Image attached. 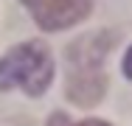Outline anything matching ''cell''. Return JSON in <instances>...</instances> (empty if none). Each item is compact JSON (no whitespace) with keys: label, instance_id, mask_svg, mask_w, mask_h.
I'll list each match as a JSON object with an SVG mask.
<instances>
[{"label":"cell","instance_id":"obj_1","mask_svg":"<svg viewBox=\"0 0 132 126\" xmlns=\"http://www.w3.org/2000/svg\"><path fill=\"white\" fill-rule=\"evenodd\" d=\"M112 34H93L81 37L68 48V95L79 106H93L104 95V59L112 48Z\"/></svg>","mask_w":132,"mask_h":126},{"label":"cell","instance_id":"obj_2","mask_svg":"<svg viewBox=\"0 0 132 126\" xmlns=\"http://www.w3.org/2000/svg\"><path fill=\"white\" fill-rule=\"evenodd\" d=\"M53 81V59L42 42H23L0 59V90L20 87L39 98Z\"/></svg>","mask_w":132,"mask_h":126},{"label":"cell","instance_id":"obj_3","mask_svg":"<svg viewBox=\"0 0 132 126\" xmlns=\"http://www.w3.org/2000/svg\"><path fill=\"white\" fill-rule=\"evenodd\" d=\"M23 3L28 6L37 25L45 31L70 28L81 23L93 8V0H23Z\"/></svg>","mask_w":132,"mask_h":126},{"label":"cell","instance_id":"obj_4","mask_svg":"<svg viewBox=\"0 0 132 126\" xmlns=\"http://www.w3.org/2000/svg\"><path fill=\"white\" fill-rule=\"evenodd\" d=\"M48 126H110V123H107V121H81V123H73L68 115L53 112L51 118H48Z\"/></svg>","mask_w":132,"mask_h":126},{"label":"cell","instance_id":"obj_5","mask_svg":"<svg viewBox=\"0 0 132 126\" xmlns=\"http://www.w3.org/2000/svg\"><path fill=\"white\" fill-rule=\"evenodd\" d=\"M124 73H127V76L132 78V48H129V53L124 56Z\"/></svg>","mask_w":132,"mask_h":126}]
</instances>
